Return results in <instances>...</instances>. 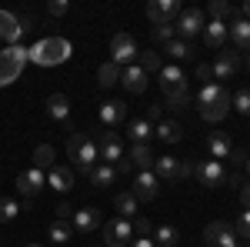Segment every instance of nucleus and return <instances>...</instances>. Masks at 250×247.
<instances>
[{
  "instance_id": "obj_15",
  "label": "nucleus",
  "mask_w": 250,
  "mask_h": 247,
  "mask_svg": "<svg viewBox=\"0 0 250 247\" xmlns=\"http://www.w3.org/2000/svg\"><path fill=\"white\" fill-rule=\"evenodd\" d=\"M160 194V180H157L154 171H137L134 177V197L137 201H154Z\"/></svg>"
},
{
  "instance_id": "obj_40",
  "label": "nucleus",
  "mask_w": 250,
  "mask_h": 247,
  "mask_svg": "<svg viewBox=\"0 0 250 247\" xmlns=\"http://www.w3.org/2000/svg\"><path fill=\"white\" fill-rule=\"evenodd\" d=\"M167 107L170 111H187L190 107V90H177V94L167 97Z\"/></svg>"
},
{
  "instance_id": "obj_46",
  "label": "nucleus",
  "mask_w": 250,
  "mask_h": 247,
  "mask_svg": "<svg viewBox=\"0 0 250 247\" xmlns=\"http://www.w3.org/2000/svg\"><path fill=\"white\" fill-rule=\"evenodd\" d=\"M114 171L117 174H134V160H130V157H120V160L114 164Z\"/></svg>"
},
{
  "instance_id": "obj_7",
  "label": "nucleus",
  "mask_w": 250,
  "mask_h": 247,
  "mask_svg": "<svg viewBox=\"0 0 250 247\" xmlns=\"http://www.w3.org/2000/svg\"><path fill=\"white\" fill-rule=\"evenodd\" d=\"M204 10H197V7H187V10H180V17L173 20V30L180 34V40H193L197 34H204Z\"/></svg>"
},
{
  "instance_id": "obj_56",
  "label": "nucleus",
  "mask_w": 250,
  "mask_h": 247,
  "mask_svg": "<svg viewBox=\"0 0 250 247\" xmlns=\"http://www.w3.org/2000/svg\"><path fill=\"white\" fill-rule=\"evenodd\" d=\"M247 174H250V160H247Z\"/></svg>"
},
{
  "instance_id": "obj_21",
  "label": "nucleus",
  "mask_w": 250,
  "mask_h": 247,
  "mask_svg": "<svg viewBox=\"0 0 250 247\" xmlns=\"http://www.w3.org/2000/svg\"><path fill=\"white\" fill-rule=\"evenodd\" d=\"M237 67H240V60H237V54H217V60L210 64L213 80H230V77L237 74Z\"/></svg>"
},
{
  "instance_id": "obj_32",
  "label": "nucleus",
  "mask_w": 250,
  "mask_h": 247,
  "mask_svg": "<svg viewBox=\"0 0 250 247\" xmlns=\"http://www.w3.org/2000/svg\"><path fill=\"white\" fill-rule=\"evenodd\" d=\"M87 177H90V184H94V187H110V184L117 180V171L110 167V164H97Z\"/></svg>"
},
{
  "instance_id": "obj_48",
  "label": "nucleus",
  "mask_w": 250,
  "mask_h": 247,
  "mask_svg": "<svg viewBox=\"0 0 250 247\" xmlns=\"http://www.w3.org/2000/svg\"><path fill=\"white\" fill-rule=\"evenodd\" d=\"M197 77H200V80H204V84H210V77H213L210 64H200V67H197Z\"/></svg>"
},
{
  "instance_id": "obj_44",
  "label": "nucleus",
  "mask_w": 250,
  "mask_h": 247,
  "mask_svg": "<svg viewBox=\"0 0 250 247\" xmlns=\"http://www.w3.org/2000/svg\"><path fill=\"white\" fill-rule=\"evenodd\" d=\"M67 10H70L67 0H50V3H47V14H50V17H63Z\"/></svg>"
},
{
  "instance_id": "obj_50",
  "label": "nucleus",
  "mask_w": 250,
  "mask_h": 247,
  "mask_svg": "<svg viewBox=\"0 0 250 247\" xmlns=\"http://www.w3.org/2000/svg\"><path fill=\"white\" fill-rule=\"evenodd\" d=\"M17 20H20V30H23V34L34 27V17H30V14H17Z\"/></svg>"
},
{
  "instance_id": "obj_20",
  "label": "nucleus",
  "mask_w": 250,
  "mask_h": 247,
  "mask_svg": "<svg viewBox=\"0 0 250 247\" xmlns=\"http://www.w3.org/2000/svg\"><path fill=\"white\" fill-rule=\"evenodd\" d=\"M207 151H210L213 160H220V164H224V160H227V157L233 154L230 134H210V137H207Z\"/></svg>"
},
{
  "instance_id": "obj_49",
  "label": "nucleus",
  "mask_w": 250,
  "mask_h": 247,
  "mask_svg": "<svg viewBox=\"0 0 250 247\" xmlns=\"http://www.w3.org/2000/svg\"><path fill=\"white\" fill-rule=\"evenodd\" d=\"M54 217H57V221H70V217H74V210H70V204H60Z\"/></svg>"
},
{
  "instance_id": "obj_4",
  "label": "nucleus",
  "mask_w": 250,
  "mask_h": 247,
  "mask_svg": "<svg viewBox=\"0 0 250 247\" xmlns=\"http://www.w3.org/2000/svg\"><path fill=\"white\" fill-rule=\"evenodd\" d=\"M94 137L97 144V154H100V164H110L114 167L117 160L124 157V144H120V134H114L110 127H94V131H87Z\"/></svg>"
},
{
  "instance_id": "obj_22",
  "label": "nucleus",
  "mask_w": 250,
  "mask_h": 247,
  "mask_svg": "<svg viewBox=\"0 0 250 247\" xmlns=\"http://www.w3.org/2000/svg\"><path fill=\"white\" fill-rule=\"evenodd\" d=\"M127 134H130V144H147L154 137V124L147 117H130L127 120Z\"/></svg>"
},
{
  "instance_id": "obj_28",
  "label": "nucleus",
  "mask_w": 250,
  "mask_h": 247,
  "mask_svg": "<svg viewBox=\"0 0 250 247\" xmlns=\"http://www.w3.org/2000/svg\"><path fill=\"white\" fill-rule=\"evenodd\" d=\"M130 160H134V167H140V171H154V154H150V147L147 144H130Z\"/></svg>"
},
{
  "instance_id": "obj_16",
  "label": "nucleus",
  "mask_w": 250,
  "mask_h": 247,
  "mask_svg": "<svg viewBox=\"0 0 250 247\" xmlns=\"http://www.w3.org/2000/svg\"><path fill=\"white\" fill-rule=\"evenodd\" d=\"M120 84H124L130 94H144V90H147V74L140 70V64H130V67L120 70Z\"/></svg>"
},
{
  "instance_id": "obj_39",
  "label": "nucleus",
  "mask_w": 250,
  "mask_h": 247,
  "mask_svg": "<svg viewBox=\"0 0 250 247\" xmlns=\"http://www.w3.org/2000/svg\"><path fill=\"white\" fill-rule=\"evenodd\" d=\"M173 34H177V30H173V23H157V27H150V37H154L160 47H167V44L173 40Z\"/></svg>"
},
{
  "instance_id": "obj_12",
  "label": "nucleus",
  "mask_w": 250,
  "mask_h": 247,
  "mask_svg": "<svg viewBox=\"0 0 250 247\" xmlns=\"http://www.w3.org/2000/svg\"><path fill=\"white\" fill-rule=\"evenodd\" d=\"M204 241L210 247H230V244H237V230L227 221H213V224L204 227Z\"/></svg>"
},
{
  "instance_id": "obj_42",
  "label": "nucleus",
  "mask_w": 250,
  "mask_h": 247,
  "mask_svg": "<svg viewBox=\"0 0 250 247\" xmlns=\"http://www.w3.org/2000/svg\"><path fill=\"white\" fill-rule=\"evenodd\" d=\"M233 230L244 237V241H250V210H244L240 217H237V224H233Z\"/></svg>"
},
{
  "instance_id": "obj_47",
  "label": "nucleus",
  "mask_w": 250,
  "mask_h": 247,
  "mask_svg": "<svg viewBox=\"0 0 250 247\" xmlns=\"http://www.w3.org/2000/svg\"><path fill=\"white\" fill-rule=\"evenodd\" d=\"M240 204H244V210H250V180L240 184Z\"/></svg>"
},
{
  "instance_id": "obj_14",
  "label": "nucleus",
  "mask_w": 250,
  "mask_h": 247,
  "mask_svg": "<svg viewBox=\"0 0 250 247\" xmlns=\"http://www.w3.org/2000/svg\"><path fill=\"white\" fill-rule=\"evenodd\" d=\"M160 87H164L167 97L177 94V90H187V74H184L177 64H164V67H160Z\"/></svg>"
},
{
  "instance_id": "obj_18",
  "label": "nucleus",
  "mask_w": 250,
  "mask_h": 247,
  "mask_svg": "<svg viewBox=\"0 0 250 247\" xmlns=\"http://www.w3.org/2000/svg\"><path fill=\"white\" fill-rule=\"evenodd\" d=\"M70 227L80 230V234H90V230H97V227H100V210H97V207L77 210V214L70 217Z\"/></svg>"
},
{
  "instance_id": "obj_34",
  "label": "nucleus",
  "mask_w": 250,
  "mask_h": 247,
  "mask_svg": "<svg viewBox=\"0 0 250 247\" xmlns=\"http://www.w3.org/2000/svg\"><path fill=\"white\" fill-rule=\"evenodd\" d=\"M34 167L37 171H43V174H50L57 164H54V147L50 144H40L37 151H34Z\"/></svg>"
},
{
  "instance_id": "obj_25",
  "label": "nucleus",
  "mask_w": 250,
  "mask_h": 247,
  "mask_svg": "<svg viewBox=\"0 0 250 247\" xmlns=\"http://www.w3.org/2000/svg\"><path fill=\"white\" fill-rule=\"evenodd\" d=\"M224 40H227V23L224 20H207L204 23V44L217 50V47H224Z\"/></svg>"
},
{
  "instance_id": "obj_43",
  "label": "nucleus",
  "mask_w": 250,
  "mask_h": 247,
  "mask_svg": "<svg viewBox=\"0 0 250 247\" xmlns=\"http://www.w3.org/2000/svg\"><path fill=\"white\" fill-rule=\"evenodd\" d=\"M227 160H230V164H233V171L240 174V171H244V167H247L250 154H247V151H237V147H233V154H230V157H227Z\"/></svg>"
},
{
  "instance_id": "obj_37",
  "label": "nucleus",
  "mask_w": 250,
  "mask_h": 247,
  "mask_svg": "<svg viewBox=\"0 0 250 247\" xmlns=\"http://www.w3.org/2000/svg\"><path fill=\"white\" fill-rule=\"evenodd\" d=\"M227 17H240V10H233L227 0H210V20H227Z\"/></svg>"
},
{
  "instance_id": "obj_53",
  "label": "nucleus",
  "mask_w": 250,
  "mask_h": 247,
  "mask_svg": "<svg viewBox=\"0 0 250 247\" xmlns=\"http://www.w3.org/2000/svg\"><path fill=\"white\" fill-rule=\"evenodd\" d=\"M244 17L250 20V0H247V3H244Z\"/></svg>"
},
{
  "instance_id": "obj_31",
  "label": "nucleus",
  "mask_w": 250,
  "mask_h": 247,
  "mask_svg": "<svg viewBox=\"0 0 250 247\" xmlns=\"http://www.w3.org/2000/svg\"><path fill=\"white\" fill-rule=\"evenodd\" d=\"M164 54H167V57H173V60H190L193 57V44H190V40L173 37L170 44L164 47Z\"/></svg>"
},
{
  "instance_id": "obj_2",
  "label": "nucleus",
  "mask_w": 250,
  "mask_h": 247,
  "mask_svg": "<svg viewBox=\"0 0 250 247\" xmlns=\"http://www.w3.org/2000/svg\"><path fill=\"white\" fill-rule=\"evenodd\" d=\"M70 54H74V47H70V40H63V37H47L30 47V60L40 64V67H57Z\"/></svg>"
},
{
  "instance_id": "obj_17",
  "label": "nucleus",
  "mask_w": 250,
  "mask_h": 247,
  "mask_svg": "<svg viewBox=\"0 0 250 247\" xmlns=\"http://www.w3.org/2000/svg\"><path fill=\"white\" fill-rule=\"evenodd\" d=\"M120 120H127V104L124 100H104L100 104V124L104 127H114Z\"/></svg>"
},
{
  "instance_id": "obj_26",
  "label": "nucleus",
  "mask_w": 250,
  "mask_h": 247,
  "mask_svg": "<svg viewBox=\"0 0 250 247\" xmlns=\"http://www.w3.org/2000/svg\"><path fill=\"white\" fill-rule=\"evenodd\" d=\"M47 184L54 190H60V194H67V190L74 187V167H63V164H57L54 171L47 174Z\"/></svg>"
},
{
  "instance_id": "obj_33",
  "label": "nucleus",
  "mask_w": 250,
  "mask_h": 247,
  "mask_svg": "<svg viewBox=\"0 0 250 247\" xmlns=\"http://www.w3.org/2000/svg\"><path fill=\"white\" fill-rule=\"evenodd\" d=\"M120 70H124V67H117L114 60L100 64V70H97V84H100V87H114V84H120Z\"/></svg>"
},
{
  "instance_id": "obj_54",
  "label": "nucleus",
  "mask_w": 250,
  "mask_h": 247,
  "mask_svg": "<svg viewBox=\"0 0 250 247\" xmlns=\"http://www.w3.org/2000/svg\"><path fill=\"white\" fill-rule=\"evenodd\" d=\"M230 247H244V244H240V241H237V244H230Z\"/></svg>"
},
{
  "instance_id": "obj_3",
  "label": "nucleus",
  "mask_w": 250,
  "mask_h": 247,
  "mask_svg": "<svg viewBox=\"0 0 250 247\" xmlns=\"http://www.w3.org/2000/svg\"><path fill=\"white\" fill-rule=\"evenodd\" d=\"M67 157L74 160V167H80L83 174H90L97 167V160H100L94 137H90V134H70V140H67Z\"/></svg>"
},
{
  "instance_id": "obj_6",
  "label": "nucleus",
  "mask_w": 250,
  "mask_h": 247,
  "mask_svg": "<svg viewBox=\"0 0 250 247\" xmlns=\"http://www.w3.org/2000/svg\"><path fill=\"white\" fill-rule=\"evenodd\" d=\"M154 174H157V180H170V184H177V180H184V177L193 174V164H184V160H177V157H157L154 160Z\"/></svg>"
},
{
  "instance_id": "obj_52",
  "label": "nucleus",
  "mask_w": 250,
  "mask_h": 247,
  "mask_svg": "<svg viewBox=\"0 0 250 247\" xmlns=\"http://www.w3.org/2000/svg\"><path fill=\"white\" fill-rule=\"evenodd\" d=\"M130 247H157L150 237H137V241H130Z\"/></svg>"
},
{
  "instance_id": "obj_5",
  "label": "nucleus",
  "mask_w": 250,
  "mask_h": 247,
  "mask_svg": "<svg viewBox=\"0 0 250 247\" xmlns=\"http://www.w3.org/2000/svg\"><path fill=\"white\" fill-rule=\"evenodd\" d=\"M30 60V50L27 47H20V44H14V47H7V50H0V87H7V84H14L20 77V70H23V64Z\"/></svg>"
},
{
  "instance_id": "obj_36",
  "label": "nucleus",
  "mask_w": 250,
  "mask_h": 247,
  "mask_svg": "<svg viewBox=\"0 0 250 247\" xmlns=\"http://www.w3.org/2000/svg\"><path fill=\"white\" fill-rule=\"evenodd\" d=\"M70 237H74V227H70L67 221H57V217H54V224H50V241H54V244H67Z\"/></svg>"
},
{
  "instance_id": "obj_23",
  "label": "nucleus",
  "mask_w": 250,
  "mask_h": 247,
  "mask_svg": "<svg viewBox=\"0 0 250 247\" xmlns=\"http://www.w3.org/2000/svg\"><path fill=\"white\" fill-rule=\"evenodd\" d=\"M227 37H233V44L240 50H250V20L247 17H233L227 23Z\"/></svg>"
},
{
  "instance_id": "obj_57",
  "label": "nucleus",
  "mask_w": 250,
  "mask_h": 247,
  "mask_svg": "<svg viewBox=\"0 0 250 247\" xmlns=\"http://www.w3.org/2000/svg\"><path fill=\"white\" fill-rule=\"evenodd\" d=\"M247 67H250V57H247Z\"/></svg>"
},
{
  "instance_id": "obj_30",
  "label": "nucleus",
  "mask_w": 250,
  "mask_h": 247,
  "mask_svg": "<svg viewBox=\"0 0 250 247\" xmlns=\"http://www.w3.org/2000/svg\"><path fill=\"white\" fill-rule=\"evenodd\" d=\"M137 204H140V201L134 197V190H124V194H117V197H114L117 214H120V217H127V221L137 214Z\"/></svg>"
},
{
  "instance_id": "obj_27",
  "label": "nucleus",
  "mask_w": 250,
  "mask_h": 247,
  "mask_svg": "<svg viewBox=\"0 0 250 247\" xmlns=\"http://www.w3.org/2000/svg\"><path fill=\"white\" fill-rule=\"evenodd\" d=\"M154 137L164 140V144H177V140L184 137V127H180L177 120H160V124H154Z\"/></svg>"
},
{
  "instance_id": "obj_9",
  "label": "nucleus",
  "mask_w": 250,
  "mask_h": 247,
  "mask_svg": "<svg viewBox=\"0 0 250 247\" xmlns=\"http://www.w3.org/2000/svg\"><path fill=\"white\" fill-rule=\"evenodd\" d=\"M104 241H107V247H127L134 241V224H130L127 217L107 221V224H104Z\"/></svg>"
},
{
  "instance_id": "obj_8",
  "label": "nucleus",
  "mask_w": 250,
  "mask_h": 247,
  "mask_svg": "<svg viewBox=\"0 0 250 247\" xmlns=\"http://www.w3.org/2000/svg\"><path fill=\"white\" fill-rule=\"evenodd\" d=\"M137 57H140V50H137L134 37L130 34H114V40H110V60L117 67H130Z\"/></svg>"
},
{
  "instance_id": "obj_38",
  "label": "nucleus",
  "mask_w": 250,
  "mask_h": 247,
  "mask_svg": "<svg viewBox=\"0 0 250 247\" xmlns=\"http://www.w3.org/2000/svg\"><path fill=\"white\" fill-rule=\"evenodd\" d=\"M137 60H140V70H144V74H160V67H164L157 50H144Z\"/></svg>"
},
{
  "instance_id": "obj_35",
  "label": "nucleus",
  "mask_w": 250,
  "mask_h": 247,
  "mask_svg": "<svg viewBox=\"0 0 250 247\" xmlns=\"http://www.w3.org/2000/svg\"><path fill=\"white\" fill-rule=\"evenodd\" d=\"M23 204H30V201H14V197H0V224H10L14 217H17Z\"/></svg>"
},
{
  "instance_id": "obj_51",
  "label": "nucleus",
  "mask_w": 250,
  "mask_h": 247,
  "mask_svg": "<svg viewBox=\"0 0 250 247\" xmlns=\"http://www.w3.org/2000/svg\"><path fill=\"white\" fill-rule=\"evenodd\" d=\"M147 120H150V124H160V104H154V107L147 111Z\"/></svg>"
},
{
  "instance_id": "obj_55",
  "label": "nucleus",
  "mask_w": 250,
  "mask_h": 247,
  "mask_svg": "<svg viewBox=\"0 0 250 247\" xmlns=\"http://www.w3.org/2000/svg\"><path fill=\"white\" fill-rule=\"evenodd\" d=\"M27 247H43V244H27Z\"/></svg>"
},
{
  "instance_id": "obj_45",
  "label": "nucleus",
  "mask_w": 250,
  "mask_h": 247,
  "mask_svg": "<svg viewBox=\"0 0 250 247\" xmlns=\"http://www.w3.org/2000/svg\"><path fill=\"white\" fill-rule=\"evenodd\" d=\"M134 230H137V237H150V234H154V224H150L147 217H137Z\"/></svg>"
},
{
  "instance_id": "obj_10",
  "label": "nucleus",
  "mask_w": 250,
  "mask_h": 247,
  "mask_svg": "<svg viewBox=\"0 0 250 247\" xmlns=\"http://www.w3.org/2000/svg\"><path fill=\"white\" fill-rule=\"evenodd\" d=\"M43 187H47V174L37 171V167H27V171L17 174V190H20L23 201H34Z\"/></svg>"
},
{
  "instance_id": "obj_1",
  "label": "nucleus",
  "mask_w": 250,
  "mask_h": 247,
  "mask_svg": "<svg viewBox=\"0 0 250 247\" xmlns=\"http://www.w3.org/2000/svg\"><path fill=\"white\" fill-rule=\"evenodd\" d=\"M197 104H200V117L210 120V124H220L224 117L230 114V94H227L220 84H204Z\"/></svg>"
},
{
  "instance_id": "obj_29",
  "label": "nucleus",
  "mask_w": 250,
  "mask_h": 247,
  "mask_svg": "<svg viewBox=\"0 0 250 247\" xmlns=\"http://www.w3.org/2000/svg\"><path fill=\"white\" fill-rule=\"evenodd\" d=\"M150 241L160 247H177V241H180V230L170 227V224H157L154 234H150Z\"/></svg>"
},
{
  "instance_id": "obj_13",
  "label": "nucleus",
  "mask_w": 250,
  "mask_h": 247,
  "mask_svg": "<svg viewBox=\"0 0 250 247\" xmlns=\"http://www.w3.org/2000/svg\"><path fill=\"white\" fill-rule=\"evenodd\" d=\"M147 17H150V23H173V20L180 17V3L177 0H150L147 3Z\"/></svg>"
},
{
  "instance_id": "obj_41",
  "label": "nucleus",
  "mask_w": 250,
  "mask_h": 247,
  "mask_svg": "<svg viewBox=\"0 0 250 247\" xmlns=\"http://www.w3.org/2000/svg\"><path fill=\"white\" fill-rule=\"evenodd\" d=\"M230 104L240 111V114H250V90H247V87H240L237 94H230Z\"/></svg>"
},
{
  "instance_id": "obj_24",
  "label": "nucleus",
  "mask_w": 250,
  "mask_h": 247,
  "mask_svg": "<svg viewBox=\"0 0 250 247\" xmlns=\"http://www.w3.org/2000/svg\"><path fill=\"white\" fill-rule=\"evenodd\" d=\"M47 114H50V120H57V124H70V100L63 94H50L47 97Z\"/></svg>"
},
{
  "instance_id": "obj_19",
  "label": "nucleus",
  "mask_w": 250,
  "mask_h": 247,
  "mask_svg": "<svg viewBox=\"0 0 250 247\" xmlns=\"http://www.w3.org/2000/svg\"><path fill=\"white\" fill-rule=\"evenodd\" d=\"M23 37V30H20V20L17 14H10V10H0V40H7L10 47Z\"/></svg>"
},
{
  "instance_id": "obj_11",
  "label": "nucleus",
  "mask_w": 250,
  "mask_h": 247,
  "mask_svg": "<svg viewBox=\"0 0 250 247\" xmlns=\"http://www.w3.org/2000/svg\"><path fill=\"white\" fill-rule=\"evenodd\" d=\"M193 177L204 184V187H220L224 180H227V171H224V164L220 160H200V164H193Z\"/></svg>"
}]
</instances>
